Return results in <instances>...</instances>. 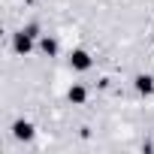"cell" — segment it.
Segmentation results:
<instances>
[{"instance_id": "obj_2", "label": "cell", "mask_w": 154, "mask_h": 154, "mask_svg": "<svg viewBox=\"0 0 154 154\" xmlns=\"http://www.w3.org/2000/svg\"><path fill=\"white\" fill-rule=\"evenodd\" d=\"M66 60H69V69H75V72H88V69L94 66V57H91V51H85V48H72Z\"/></svg>"}, {"instance_id": "obj_5", "label": "cell", "mask_w": 154, "mask_h": 154, "mask_svg": "<svg viewBox=\"0 0 154 154\" xmlns=\"http://www.w3.org/2000/svg\"><path fill=\"white\" fill-rule=\"evenodd\" d=\"M133 88H136L139 97H151V94H154V75H148V72L136 75V79H133Z\"/></svg>"}, {"instance_id": "obj_1", "label": "cell", "mask_w": 154, "mask_h": 154, "mask_svg": "<svg viewBox=\"0 0 154 154\" xmlns=\"http://www.w3.org/2000/svg\"><path fill=\"white\" fill-rule=\"evenodd\" d=\"M36 39H39V24H24L21 30L12 33V51H15L18 57H27V54L33 51Z\"/></svg>"}, {"instance_id": "obj_6", "label": "cell", "mask_w": 154, "mask_h": 154, "mask_svg": "<svg viewBox=\"0 0 154 154\" xmlns=\"http://www.w3.org/2000/svg\"><path fill=\"white\" fill-rule=\"evenodd\" d=\"M39 51H42L45 57H54V54L60 51V45H57V39H54V36H48V33H45V36H39Z\"/></svg>"}, {"instance_id": "obj_7", "label": "cell", "mask_w": 154, "mask_h": 154, "mask_svg": "<svg viewBox=\"0 0 154 154\" xmlns=\"http://www.w3.org/2000/svg\"><path fill=\"white\" fill-rule=\"evenodd\" d=\"M151 42H154V30H151Z\"/></svg>"}, {"instance_id": "obj_4", "label": "cell", "mask_w": 154, "mask_h": 154, "mask_svg": "<svg viewBox=\"0 0 154 154\" xmlns=\"http://www.w3.org/2000/svg\"><path fill=\"white\" fill-rule=\"evenodd\" d=\"M66 100H69L72 106H85V103H88V88H85L82 82H72L69 91H66Z\"/></svg>"}, {"instance_id": "obj_3", "label": "cell", "mask_w": 154, "mask_h": 154, "mask_svg": "<svg viewBox=\"0 0 154 154\" xmlns=\"http://www.w3.org/2000/svg\"><path fill=\"white\" fill-rule=\"evenodd\" d=\"M12 139H18V142H30L33 136H36V127L30 124V121H24V118H18V121H12Z\"/></svg>"}]
</instances>
